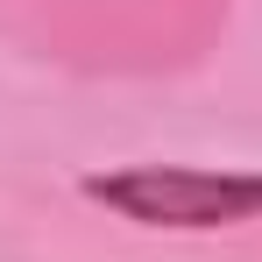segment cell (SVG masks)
<instances>
[{"label":"cell","instance_id":"6da1fadb","mask_svg":"<svg viewBox=\"0 0 262 262\" xmlns=\"http://www.w3.org/2000/svg\"><path fill=\"white\" fill-rule=\"evenodd\" d=\"M85 199L128 227H170V234H213L262 220V170H213V163H128L92 170Z\"/></svg>","mask_w":262,"mask_h":262}]
</instances>
